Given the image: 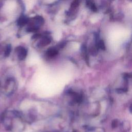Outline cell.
Masks as SVG:
<instances>
[{"instance_id":"cell-1","label":"cell","mask_w":132,"mask_h":132,"mask_svg":"<svg viewBox=\"0 0 132 132\" xmlns=\"http://www.w3.org/2000/svg\"><path fill=\"white\" fill-rule=\"evenodd\" d=\"M16 88V81L12 77H6L0 80V92L5 95H12Z\"/></svg>"},{"instance_id":"cell-2","label":"cell","mask_w":132,"mask_h":132,"mask_svg":"<svg viewBox=\"0 0 132 132\" xmlns=\"http://www.w3.org/2000/svg\"><path fill=\"white\" fill-rule=\"evenodd\" d=\"M44 19L41 15H36L29 18L26 26V31L27 32L36 33L41 26L44 24Z\"/></svg>"},{"instance_id":"cell-3","label":"cell","mask_w":132,"mask_h":132,"mask_svg":"<svg viewBox=\"0 0 132 132\" xmlns=\"http://www.w3.org/2000/svg\"><path fill=\"white\" fill-rule=\"evenodd\" d=\"M32 38L37 40V46L39 48L45 47L50 44L52 42V37L47 33L35 34Z\"/></svg>"},{"instance_id":"cell-4","label":"cell","mask_w":132,"mask_h":132,"mask_svg":"<svg viewBox=\"0 0 132 132\" xmlns=\"http://www.w3.org/2000/svg\"><path fill=\"white\" fill-rule=\"evenodd\" d=\"M65 94L70 98L71 103L77 104L80 103L82 102V96L81 94L73 90H68L65 92Z\"/></svg>"},{"instance_id":"cell-5","label":"cell","mask_w":132,"mask_h":132,"mask_svg":"<svg viewBox=\"0 0 132 132\" xmlns=\"http://www.w3.org/2000/svg\"><path fill=\"white\" fill-rule=\"evenodd\" d=\"M17 59L20 61L24 60L27 56V49L22 46H18L15 48L14 51Z\"/></svg>"},{"instance_id":"cell-6","label":"cell","mask_w":132,"mask_h":132,"mask_svg":"<svg viewBox=\"0 0 132 132\" xmlns=\"http://www.w3.org/2000/svg\"><path fill=\"white\" fill-rule=\"evenodd\" d=\"M11 51L10 44H0V60L8 57Z\"/></svg>"},{"instance_id":"cell-7","label":"cell","mask_w":132,"mask_h":132,"mask_svg":"<svg viewBox=\"0 0 132 132\" xmlns=\"http://www.w3.org/2000/svg\"><path fill=\"white\" fill-rule=\"evenodd\" d=\"M60 47L59 46L57 47H51L49 48L46 52L45 54L47 57L48 58H54L59 53V50Z\"/></svg>"},{"instance_id":"cell-8","label":"cell","mask_w":132,"mask_h":132,"mask_svg":"<svg viewBox=\"0 0 132 132\" xmlns=\"http://www.w3.org/2000/svg\"><path fill=\"white\" fill-rule=\"evenodd\" d=\"M29 20V18L25 15H21L17 20V24L19 26L22 27L25 26Z\"/></svg>"},{"instance_id":"cell-9","label":"cell","mask_w":132,"mask_h":132,"mask_svg":"<svg viewBox=\"0 0 132 132\" xmlns=\"http://www.w3.org/2000/svg\"><path fill=\"white\" fill-rule=\"evenodd\" d=\"M79 4V2L78 1H73L70 6V9L68 11V15H71L72 14V13L75 11V10L78 8Z\"/></svg>"},{"instance_id":"cell-10","label":"cell","mask_w":132,"mask_h":132,"mask_svg":"<svg viewBox=\"0 0 132 132\" xmlns=\"http://www.w3.org/2000/svg\"><path fill=\"white\" fill-rule=\"evenodd\" d=\"M86 5L87 6V7L90 9L92 11H96L97 10V8L96 7L95 5L94 4V3H93L91 1H87L86 2Z\"/></svg>"},{"instance_id":"cell-11","label":"cell","mask_w":132,"mask_h":132,"mask_svg":"<svg viewBox=\"0 0 132 132\" xmlns=\"http://www.w3.org/2000/svg\"><path fill=\"white\" fill-rule=\"evenodd\" d=\"M119 125V122L118 120L115 119L112 121L111 126L112 128H116Z\"/></svg>"},{"instance_id":"cell-12","label":"cell","mask_w":132,"mask_h":132,"mask_svg":"<svg viewBox=\"0 0 132 132\" xmlns=\"http://www.w3.org/2000/svg\"><path fill=\"white\" fill-rule=\"evenodd\" d=\"M129 109H130V111L131 113H132V104H131V105H130V108H129Z\"/></svg>"}]
</instances>
